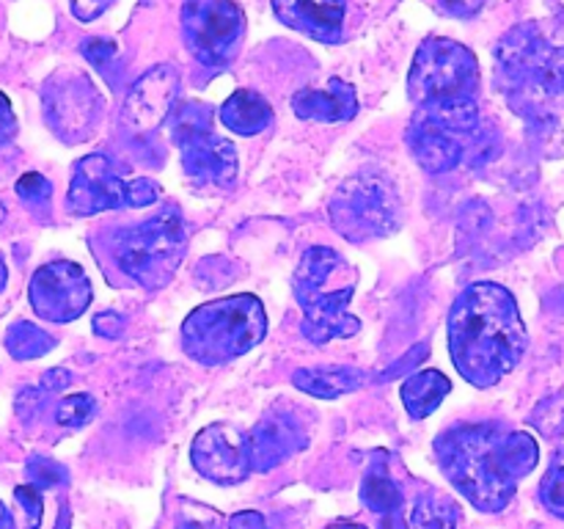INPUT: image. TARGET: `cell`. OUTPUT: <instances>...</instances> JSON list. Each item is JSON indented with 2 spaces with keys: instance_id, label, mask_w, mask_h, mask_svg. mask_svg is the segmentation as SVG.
I'll return each instance as SVG.
<instances>
[{
  "instance_id": "cell-7",
  "label": "cell",
  "mask_w": 564,
  "mask_h": 529,
  "mask_svg": "<svg viewBox=\"0 0 564 529\" xmlns=\"http://www.w3.org/2000/svg\"><path fill=\"white\" fill-rule=\"evenodd\" d=\"M479 64L474 53L452 39H427L413 55L408 94L424 105L477 102Z\"/></svg>"
},
{
  "instance_id": "cell-37",
  "label": "cell",
  "mask_w": 564,
  "mask_h": 529,
  "mask_svg": "<svg viewBox=\"0 0 564 529\" xmlns=\"http://www.w3.org/2000/svg\"><path fill=\"white\" fill-rule=\"evenodd\" d=\"M229 529H268V521H264L262 512L242 510L229 518Z\"/></svg>"
},
{
  "instance_id": "cell-36",
  "label": "cell",
  "mask_w": 564,
  "mask_h": 529,
  "mask_svg": "<svg viewBox=\"0 0 564 529\" xmlns=\"http://www.w3.org/2000/svg\"><path fill=\"white\" fill-rule=\"evenodd\" d=\"M441 9L452 17H460V20H468V17L477 14L485 6V0H438Z\"/></svg>"
},
{
  "instance_id": "cell-25",
  "label": "cell",
  "mask_w": 564,
  "mask_h": 529,
  "mask_svg": "<svg viewBox=\"0 0 564 529\" xmlns=\"http://www.w3.org/2000/svg\"><path fill=\"white\" fill-rule=\"evenodd\" d=\"M55 347V336H50L47 331H42L33 323H14L6 334V350L17 358V361H28V358L47 356Z\"/></svg>"
},
{
  "instance_id": "cell-35",
  "label": "cell",
  "mask_w": 564,
  "mask_h": 529,
  "mask_svg": "<svg viewBox=\"0 0 564 529\" xmlns=\"http://www.w3.org/2000/svg\"><path fill=\"white\" fill-rule=\"evenodd\" d=\"M17 136V116L11 110V99L0 91V143L11 141Z\"/></svg>"
},
{
  "instance_id": "cell-17",
  "label": "cell",
  "mask_w": 564,
  "mask_h": 529,
  "mask_svg": "<svg viewBox=\"0 0 564 529\" xmlns=\"http://www.w3.org/2000/svg\"><path fill=\"white\" fill-rule=\"evenodd\" d=\"M248 435V463L251 472H270L286 457L295 455L306 444V433L297 417L290 413H268Z\"/></svg>"
},
{
  "instance_id": "cell-3",
  "label": "cell",
  "mask_w": 564,
  "mask_h": 529,
  "mask_svg": "<svg viewBox=\"0 0 564 529\" xmlns=\"http://www.w3.org/2000/svg\"><path fill=\"white\" fill-rule=\"evenodd\" d=\"M499 86L507 102L529 121L556 119L564 105V42H554L540 25L516 28L496 50Z\"/></svg>"
},
{
  "instance_id": "cell-15",
  "label": "cell",
  "mask_w": 564,
  "mask_h": 529,
  "mask_svg": "<svg viewBox=\"0 0 564 529\" xmlns=\"http://www.w3.org/2000/svg\"><path fill=\"white\" fill-rule=\"evenodd\" d=\"M191 457L196 472L218 485H237L251 474L248 435L226 422L207 424L193 439Z\"/></svg>"
},
{
  "instance_id": "cell-30",
  "label": "cell",
  "mask_w": 564,
  "mask_h": 529,
  "mask_svg": "<svg viewBox=\"0 0 564 529\" xmlns=\"http://www.w3.org/2000/svg\"><path fill=\"white\" fill-rule=\"evenodd\" d=\"M28 477H31L33 488H55V485L66 483V468L61 463L47 461V457H31Z\"/></svg>"
},
{
  "instance_id": "cell-8",
  "label": "cell",
  "mask_w": 564,
  "mask_h": 529,
  "mask_svg": "<svg viewBox=\"0 0 564 529\" xmlns=\"http://www.w3.org/2000/svg\"><path fill=\"white\" fill-rule=\"evenodd\" d=\"M171 141L180 149L185 174L196 185L229 187L235 185L237 171V149L229 138L215 130L213 110L202 102H185L169 116Z\"/></svg>"
},
{
  "instance_id": "cell-20",
  "label": "cell",
  "mask_w": 564,
  "mask_h": 529,
  "mask_svg": "<svg viewBox=\"0 0 564 529\" xmlns=\"http://www.w3.org/2000/svg\"><path fill=\"white\" fill-rule=\"evenodd\" d=\"M220 121L237 136H259L273 121V108L262 94L251 88H237L224 105H220Z\"/></svg>"
},
{
  "instance_id": "cell-24",
  "label": "cell",
  "mask_w": 564,
  "mask_h": 529,
  "mask_svg": "<svg viewBox=\"0 0 564 529\" xmlns=\"http://www.w3.org/2000/svg\"><path fill=\"white\" fill-rule=\"evenodd\" d=\"M457 523H460V507L444 494L422 496L411 510L413 529H457Z\"/></svg>"
},
{
  "instance_id": "cell-4",
  "label": "cell",
  "mask_w": 564,
  "mask_h": 529,
  "mask_svg": "<svg viewBox=\"0 0 564 529\" xmlns=\"http://www.w3.org/2000/svg\"><path fill=\"white\" fill-rule=\"evenodd\" d=\"M292 290L303 309V334L314 345L358 334L361 323L347 312L356 292V270L334 248H308L295 270Z\"/></svg>"
},
{
  "instance_id": "cell-31",
  "label": "cell",
  "mask_w": 564,
  "mask_h": 529,
  "mask_svg": "<svg viewBox=\"0 0 564 529\" xmlns=\"http://www.w3.org/2000/svg\"><path fill=\"white\" fill-rule=\"evenodd\" d=\"M83 55L91 61V66H97V69L102 72L110 83H113L110 66H113L116 55H119V47H116L113 42H108V39H88V42L83 44Z\"/></svg>"
},
{
  "instance_id": "cell-39",
  "label": "cell",
  "mask_w": 564,
  "mask_h": 529,
  "mask_svg": "<svg viewBox=\"0 0 564 529\" xmlns=\"http://www.w3.org/2000/svg\"><path fill=\"white\" fill-rule=\"evenodd\" d=\"M328 529H369V527H364V523H352V521H336L330 523Z\"/></svg>"
},
{
  "instance_id": "cell-19",
  "label": "cell",
  "mask_w": 564,
  "mask_h": 529,
  "mask_svg": "<svg viewBox=\"0 0 564 529\" xmlns=\"http://www.w3.org/2000/svg\"><path fill=\"white\" fill-rule=\"evenodd\" d=\"M292 108H295L301 119L334 125V121H347L356 116L358 97L350 83L334 77L323 88H303V91H297L292 97Z\"/></svg>"
},
{
  "instance_id": "cell-28",
  "label": "cell",
  "mask_w": 564,
  "mask_h": 529,
  "mask_svg": "<svg viewBox=\"0 0 564 529\" xmlns=\"http://www.w3.org/2000/svg\"><path fill=\"white\" fill-rule=\"evenodd\" d=\"M17 196L22 198V204L28 209L39 213V207L47 209L50 198H53V185H50V180L44 174L31 171V174H22L20 182H17Z\"/></svg>"
},
{
  "instance_id": "cell-27",
  "label": "cell",
  "mask_w": 564,
  "mask_h": 529,
  "mask_svg": "<svg viewBox=\"0 0 564 529\" xmlns=\"http://www.w3.org/2000/svg\"><path fill=\"white\" fill-rule=\"evenodd\" d=\"M540 499L549 507L554 516L564 518V446L554 455L551 461L549 474L543 477V485H540Z\"/></svg>"
},
{
  "instance_id": "cell-18",
  "label": "cell",
  "mask_w": 564,
  "mask_h": 529,
  "mask_svg": "<svg viewBox=\"0 0 564 529\" xmlns=\"http://www.w3.org/2000/svg\"><path fill=\"white\" fill-rule=\"evenodd\" d=\"M273 11L286 28L323 44H336L345 31V0H273Z\"/></svg>"
},
{
  "instance_id": "cell-26",
  "label": "cell",
  "mask_w": 564,
  "mask_h": 529,
  "mask_svg": "<svg viewBox=\"0 0 564 529\" xmlns=\"http://www.w3.org/2000/svg\"><path fill=\"white\" fill-rule=\"evenodd\" d=\"M97 413V400L91 395H69L55 406V424L61 430H77L88 424Z\"/></svg>"
},
{
  "instance_id": "cell-16",
  "label": "cell",
  "mask_w": 564,
  "mask_h": 529,
  "mask_svg": "<svg viewBox=\"0 0 564 529\" xmlns=\"http://www.w3.org/2000/svg\"><path fill=\"white\" fill-rule=\"evenodd\" d=\"M176 88H180V72H176V66H154L152 72H147L127 91L124 110H121V125L132 136H149V132H154L171 116Z\"/></svg>"
},
{
  "instance_id": "cell-23",
  "label": "cell",
  "mask_w": 564,
  "mask_h": 529,
  "mask_svg": "<svg viewBox=\"0 0 564 529\" xmlns=\"http://www.w3.org/2000/svg\"><path fill=\"white\" fill-rule=\"evenodd\" d=\"M361 501L369 507L372 512H378L380 518H389V516H402V490L400 485L391 479L389 466L386 463H372L364 477L361 485Z\"/></svg>"
},
{
  "instance_id": "cell-6",
  "label": "cell",
  "mask_w": 564,
  "mask_h": 529,
  "mask_svg": "<svg viewBox=\"0 0 564 529\" xmlns=\"http://www.w3.org/2000/svg\"><path fill=\"white\" fill-rule=\"evenodd\" d=\"M268 334L262 301L253 295H231L193 309L182 323V347L193 361L218 367L246 356Z\"/></svg>"
},
{
  "instance_id": "cell-2",
  "label": "cell",
  "mask_w": 564,
  "mask_h": 529,
  "mask_svg": "<svg viewBox=\"0 0 564 529\" xmlns=\"http://www.w3.org/2000/svg\"><path fill=\"white\" fill-rule=\"evenodd\" d=\"M527 325L507 287L479 281L457 295L449 312V353L468 384L488 389L527 353Z\"/></svg>"
},
{
  "instance_id": "cell-40",
  "label": "cell",
  "mask_w": 564,
  "mask_h": 529,
  "mask_svg": "<svg viewBox=\"0 0 564 529\" xmlns=\"http://www.w3.org/2000/svg\"><path fill=\"white\" fill-rule=\"evenodd\" d=\"M3 281H6V268H3V262H0V287H3Z\"/></svg>"
},
{
  "instance_id": "cell-21",
  "label": "cell",
  "mask_w": 564,
  "mask_h": 529,
  "mask_svg": "<svg viewBox=\"0 0 564 529\" xmlns=\"http://www.w3.org/2000/svg\"><path fill=\"white\" fill-rule=\"evenodd\" d=\"M292 384L319 400H339L364 384V373L356 367H314L292 375Z\"/></svg>"
},
{
  "instance_id": "cell-32",
  "label": "cell",
  "mask_w": 564,
  "mask_h": 529,
  "mask_svg": "<svg viewBox=\"0 0 564 529\" xmlns=\"http://www.w3.org/2000/svg\"><path fill=\"white\" fill-rule=\"evenodd\" d=\"M113 3V0H72V14L83 22L97 20L99 14H105V9Z\"/></svg>"
},
{
  "instance_id": "cell-1",
  "label": "cell",
  "mask_w": 564,
  "mask_h": 529,
  "mask_svg": "<svg viewBox=\"0 0 564 529\" xmlns=\"http://www.w3.org/2000/svg\"><path fill=\"white\" fill-rule=\"evenodd\" d=\"M441 472L482 512L510 505L518 483L538 466L540 446L523 430L499 422L455 424L435 439Z\"/></svg>"
},
{
  "instance_id": "cell-22",
  "label": "cell",
  "mask_w": 564,
  "mask_h": 529,
  "mask_svg": "<svg viewBox=\"0 0 564 529\" xmlns=\"http://www.w3.org/2000/svg\"><path fill=\"white\" fill-rule=\"evenodd\" d=\"M452 391V380L438 369H424L402 384V402L413 419H427Z\"/></svg>"
},
{
  "instance_id": "cell-33",
  "label": "cell",
  "mask_w": 564,
  "mask_h": 529,
  "mask_svg": "<svg viewBox=\"0 0 564 529\" xmlns=\"http://www.w3.org/2000/svg\"><path fill=\"white\" fill-rule=\"evenodd\" d=\"M94 328H97L99 336H110V339H116V336L124 331V317H121L119 312H102L94 317Z\"/></svg>"
},
{
  "instance_id": "cell-10",
  "label": "cell",
  "mask_w": 564,
  "mask_h": 529,
  "mask_svg": "<svg viewBox=\"0 0 564 529\" xmlns=\"http://www.w3.org/2000/svg\"><path fill=\"white\" fill-rule=\"evenodd\" d=\"M160 196V185L149 176L127 180L119 165L105 154H86L75 163L66 209L72 215H97L105 209L147 207Z\"/></svg>"
},
{
  "instance_id": "cell-34",
  "label": "cell",
  "mask_w": 564,
  "mask_h": 529,
  "mask_svg": "<svg viewBox=\"0 0 564 529\" xmlns=\"http://www.w3.org/2000/svg\"><path fill=\"white\" fill-rule=\"evenodd\" d=\"M202 507L204 505H187L185 512H182V518H180V529H215L218 527V512H213L207 521H198V516H202Z\"/></svg>"
},
{
  "instance_id": "cell-14",
  "label": "cell",
  "mask_w": 564,
  "mask_h": 529,
  "mask_svg": "<svg viewBox=\"0 0 564 529\" xmlns=\"http://www.w3.org/2000/svg\"><path fill=\"white\" fill-rule=\"evenodd\" d=\"M33 312L50 323H72L91 303V281L75 262H50L33 273L31 290Z\"/></svg>"
},
{
  "instance_id": "cell-11",
  "label": "cell",
  "mask_w": 564,
  "mask_h": 529,
  "mask_svg": "<svg viewBox=\"0 0 564 529\" xmlns=\"http://www.w3.org/2000/svg\"><path fill=\"white\" fill-rule=\"evenodd\" d=\"M328 213L341 237L352 242H367L397 229L400 202H397L394 187L386 180L358 174L336 191Z\"/></svg>"
},
{
  "instance_id": "cell-12",
  "label": "cell",
  "mask_w": 564,
  "mask_h": 529,
  "mask_svg": "<svg viewBox=\"0 0 564 529\" xmlns=\"http://www.w3.org/2000/svg\"><path fill=\"white\" fill-rule=\"evenodd\" d=\"M246 33V14L235 0H185L182 36L193 58L209 69H226Z\"/></svg>"
},
{
  "instance_id": "cell-13",
  "label": "cell",
  "mask_w": 564,
  "mask_h": 529,
  "mask_svg": "<svg viewBox=\"0 0 564 529\" xmlns=\"http://www.w3.org/2000/svg\"><path fill=\"white\" fill-rule=\"evenodd\" d=\"M99 108H102V99L97 88L77 72H58L44 86V116L55 136L64 138L66 143L91 136Z\"/></svg>"
},
{
  "instance_id": "cell-9",
  "label": "cell",
  "mask_w": 564,
  "mask_h": 529,
  "mask_svg": "<svg viewBox=\"0 0 564 529\" xmlns=\"http://www.w3.org/2000/svg\"><path fill=\"white\" fill-rule=\"evenodd\" d=\"M479 141V102L424 105L408 127V143L430 174H446Z\"/></svg>"
},
{
  "instance_id": "cell-5",
  "label": "cell",
  "mask_w": 564,
  "mask_h": 529,
  "mask_svg": "<svg viewBox=\"0 0 564 529\" xmlns=\"http://www.w3.org/2000/svg\"><path fill=\"white\" fill-rule=\"evenodd\" d=\"M187 251V231L180 209L165 207L154 218L119 226L105 235V257L124 279L143 290H160L174 279Z\"/></svg>"
},
{
  "instance_id": "cell-29",
  "label": "cell",
  "mask_w": 564,
  "mask_h": 529,
  "mask_svg": "<svg viewBox=\"0 0 564 529\" xmlns=\"http://www.w3.org/2000/svg\"><path fill=\"white\" fill-rule=\"evenodd\" d=\"M14 499L20 505V529H36L39 521H42V496H39V488L33 485H20L14 490Z\"/></svg>"
},
{
  "instance_id": "cell-38",
  "label": "cell",
  "mask_w": 564,
  "mask_h": 529,
  "mask_svg": "<svg viewBox=\"0 0 564 529\" xmlns=\"http://www.w3.org/2000/svg\"><path fill=\"white\" fill-rule=\"evenodd\" d=\"M0 529H17L14 523V516H11L9 510H6V505L0 501Z\"/></svg>"
}]
</instances>
